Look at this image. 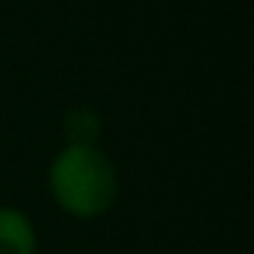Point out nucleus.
<instances>
[{
    "label": "nucleus",
    "mask_w": 254,
    "mask_h": 254,
    "mask_svg": "<svg viewBox=\"0 0 254 254\" xmlns=\"http://www.w3.org/2000/svg\"><path fill=\"white\" fill-rule=\"evenodd\" d=\"M49 187L64 212L93 219L116 199V168L97 148H64L49 171Z\"/></svg>",
    "instance_id": "obj_1"
},
{
    "label": "nucleus",
    "mask_w": 254,
    "mask_h": 254,
    "mask_svg": "<svg viewBox=\"0 0 254 254\" xmlns=\"http://www.w3.org/2000/svg\"><path fill=\"white\" fill-rule=\"evenodd\" d=\"M36 232L32 222L16 209H0V254H32Z\"/></svg>",
    "instance_id": "obj_2"
},
{
    "label": "nucleus",
    "mask_w": 254,
    "mask_h": 254,
    "mask_svg": "<svg viewBox=\"0 0 254 254\" xmlns=\"http://www.w3.org/2000/svg\"><path fill=\"white\" fill-rule=\"evenodd\" d=\"M100 135V119L93 110H71L64 116V138L68 148H93Z\"/></svg>",
    "instance_id": "obj_3"
}]
</instances>
